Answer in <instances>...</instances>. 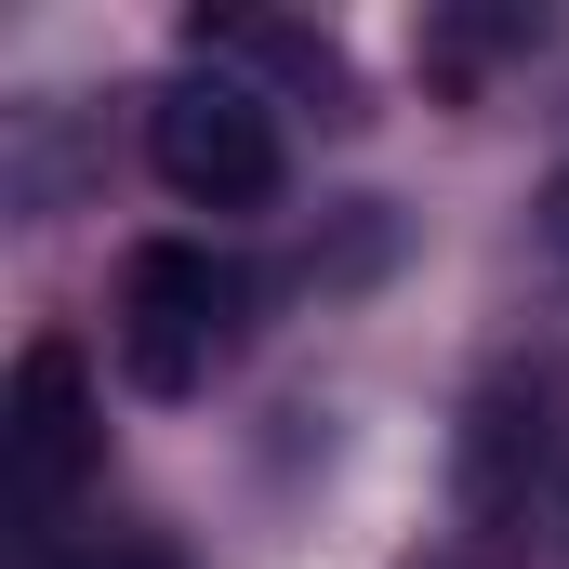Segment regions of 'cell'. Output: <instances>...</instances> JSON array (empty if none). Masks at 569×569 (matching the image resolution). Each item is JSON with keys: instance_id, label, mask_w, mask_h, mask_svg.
<instances>
[{"instance_id": "1", "label": "cell", "mask_w": 569, "mask_h": 569, "mask_svg": "<svg viewBox=\"0 0 569 569\" xmlns=\"http://www.w3.org/2000/svg\"><path fill=\"white\" fill-rule=\"evenodd\" d=\"M146 159H159V186L199 199V212H266V199H279V107H266L252 80H226V67H186V80L146 107Z\"/></svg>"}, {"instance_id": "2", "label": "cell", "mask_w": 569, "mask_h": 569, "mask_svg": "<svg viewBox=\"0 0 569 569\" xmlns=\"http://www.w3.org/2000/svg\"><path fill=\"white\" fill-rule=\"evenodd\" d=\"M226 331H239V266H212L199 239H146L133 279H120V358H133V385L186 398L226 358Z\"/></svg>"}, {"instance_id": "3", "label": "cell", "mask_w": 569, "mask_h": 569, "mask_svg": "<svg viewBox=\"0 0 569 569\" xmlns=\"http://www.w3.org/2000/svg\"><path fill=\"white\" fill-rule=\"evenodd\" d=\"M93 463V398H80V345H27L13 358V490L67 503Z\"/></svg>"}, {"instance_id": "4", "label": "cell", "mask_w": 569, "mask_h": 569, "mask_svg": "<svg viewBox=\"0 0 569 569\" xmlns=\"http://www.w3.org/2000/svg\"><path fill=\"white\" fill-rule=\"evenodd\" d=\"M517 450H543V385H490V398H477V437H463V490H477V517L517 490Z\"/></svg>"}, {"instance_id": "5", "label": "cell", "mask_w": 569, "mask_h": 569, "mask_svg": "<svg viewBox=\"0 0 569 569\" xmlns=\"http://www.w3.org/2000/svg\"><path fill=\"white\" fill-rule=\"evenodd\" d=\"M543 239H557V266H569V172H557V199H543Z\"/></svg>"}, {"instance_id": "6", "label": "cell", "mask_w": 569, "mask_h": 569, "mask_svg": "<svg viewBox=\"0 0 569 569\" xmlns=\"http://www.w3.org/2000/svg\"><path fill=\"white\" fill-rule=\"evenodd\" d=\"M133 569H159V557H133Z\"/></svg>"}]
</instances>
